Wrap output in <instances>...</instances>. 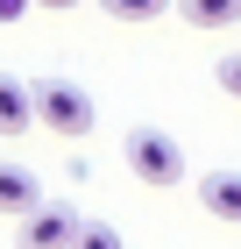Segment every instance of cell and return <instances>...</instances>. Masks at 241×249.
Segmentation results:
<instances>
[{"label": "cell", "instance_id": "6da1fadb", "mask_svg": "<svg viewBox=\"0 0 241 249\" xmlns=\"http://www.w3.org/2000/svg\"><path fill=\"white\" fill-rule=\"evenodd\" d=\"M29 100H36V121L50 135H64V142H85V135H93V93H85V86H71V78H36Z\"/></svg>", "mask_w": 241, "mask_h": 249}, {"label": "cell", "instance_id": "7a4b0ae2", "mask_svg": "<svg viewBox=\"0 0 241 249\" xmlns=\"http://www.w3.org/2000/svg\"><path fill=\"white\" fill-rule=\"evenodd\" d=\"M121 157H128V171L142 178V185H185V150H177L163 128H128Z\"/></svg>", "mask_w": 241, "mask_h": 249}, {"label": "cell", "instance_id": "3957f363", "mask_svg": "<svg viewBox=\"0 0 241 249\" xmlns=\"http://www.w3.org/2000/svg\"><path fill=\"white\" fill-rule=\"evenodd\" d=\"M71 235H78V213L64 207V199H36V207L21 213L15 249H71Z\"/></svg>", "mask_w": 241, "mask_h": 249}, {"label": "cell", "instance_id": "277c9868", "mask_svg": "<svg viewBox=\"0 0 241 249\" xmlns=\"http://www.w3.org/2000/svg\"><path fill=\"white\" fill-rule=\"evenodd\" d=\"M199 207L227 228H241V171H206L199 178Z\"/></svg>", "mask_w": 241, "mask_h": 249}, {"label": "cell", "instance_id": "5b68a950", "mask_svg": "<svg viewBox=\"0 0 241 249\" xmlns=\"http://www.w3.org/2000/svg\"><path fill=\"white\" fill-rule=\"evenodd\" d=\"M29 128H36V100H29L21 78L0 71V135H29Z\"/></svg>", "mask_w": 241, "mask_h": 249}, {"label": "cell", "instance_id": "8992f818", "mask_svg": "<svg viewBox=\"0 0 241 249\" xmlns=\"http://www.w3.org/2000/svg\"><path fill=\"white\" fill-rule=\"evenodd\" d=\"M43 199V185H36V171H29V164H0V213H29Z\"/></svg>", "mask_w": 241, "mask_h": 249}, {"label": "cell", "instance_id": "52a82bcc", "mask_svg": "<svg viewBox=\"0 0 241 249\" xmlns=\"http://www.w3.org/2000/svg\"><path fill=\"white\" fill-rule=\"evenodd\" d=\"M177 15L192 29H234L241 21V0H177Z\"/></svg>", "mask_w": 241, "mask_h": 249}, {"label": "cell", "instance_id": "ba28073f", "mask_svg": "<svg viewBox=\"0 0 241 249\" xmlns=\"http://www.w3.org/2000/svg\"><path fill=\"white\" fill-rule=\"evenodd\" d=\"M113 21H128V29H142V21H156V15H170V0H99Z\"/></svg>", "mask_w": 241, "mask_h": 249}, {"label": "cell", "instance_id": "9c48e42d", "mask_svg": "<svg viewBox=\"0 0 241 249\" xmlns=\"http://www.w3.org/2000/svg\"><path fill=\"white\" fill-rule=\"evenodd\" d=\"M71 249H128V242H121V228H113V221H85V213H78Z\"/></svg>", "mask_w": 241, "mask_h": 249}, {"label": "cell", "instance_id": "30bf717a", "mask_svg": "<svg viewBox=\"0 0 241 249\" xmlns=\"http://www.w3.org/2000/svg\"><path fill=\"white\" fill-rule=\"evenodd\" d=\"M213 78H220L227 93H234V100H241V50H227V57H220V71H213Z\"/></svg>", "mask_w": 241, "mask_h": 249}, {"label": "cell", "instance_id": "8fae6325", "mask_svg": "<svg viewBox=\"0 0 241 249\" xmlns=\"http://www.w3.org/2000/svg\"><path fill=\"white\" fill-rule=\"evenodd\" d=\"M29 15V0H0V21H21Z\"/></svg>", "mask_w": 241, "mask_h": 249}, {"label": "cell", "instance_id": "7c38bea8", "mask_svg": "<svg viewBox=\"0 0 241 249\" xmlns=\"http://www.w3.org/2000/svg\"><path fill=\"white\" fill-rule=\"evenodd\" d=\"M29 7H50V15H64V7H78V0H29Z\"/></svg>", "mask_w": 241, "mask_h": 249}]
</instances>
